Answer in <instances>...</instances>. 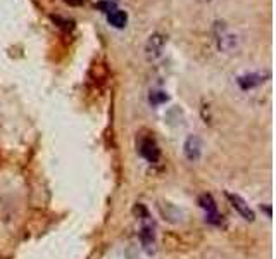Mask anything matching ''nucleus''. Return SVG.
<instances>
[{
  "mask_svg": "<svg viewBox=\"0 0 276 259\" xmlns=\"http://www.w3.org/2000/svg\"><path fill=\"white\" fill-rule=\"evenodd\" d=\"M149 218H150L149 211L144 214V218H140L144 221L140 228V242H142L144 251L149 254V256H152V254H155V227Z\"/></svg>",
  "mask_w": 276,
  "mask_h": 259,
  "instance_id": "nucleus-1",
  "label": "nucleus"
},
{
  "mask_svg": "<svg viewBox=\"0 0 276 259\" xmlns=\"http://www.w3.org/2000/svg\"><path fill=\"white\" fill-rule=\"evenodd\" d=\"M138 152H140L142 157L150 164H157L161 159V149L159 145H157L154 136H144V138H140Z\"/></svg>",
  "mask_w": 276,
  "mask_h": 259,
  "instance_id": "nucleus-2",
  "label": "nucleus"
},
{
  "mask_svg": "<svg viewBox=\"0 0 276 259\" xmlns=\"http://www.w3.org/2000/svg\"><path fill=\"white\" fill-rule=\"evenodd\" d=\"M164 45H166V36L161 35V33H154V35L149 36L145 44V57L147 61H155L163 55V50H164Z\"/></svg>",
  "mask_w": 276,
  "mask_h": 259,
  "instance_id": "nucleus-3",
  "label": "nucleus"
},
{
  "mask_svg": "<svg viewBox=\"0 0 276 259\" xmlns=\"http://www.w3.org/2000/svg\"><path fill=\"white\" fill-rule=\"evenodd\" d=\"M199 206L206 211V220L212 225H220L221 223V216L220 211H218V204L214 201V197L211 194H202L199 197Z\"/></svg>",
  "mask_w": 276,
  "mask_h": 259,
  "instance_id": "nucleus-4",
  "label": "nucleus"
},
{
  "mask_svg": "<svg viewBox=\"0 0 276 259\" xmlns=\"http://www.w3.org/2000/svg\"><path fill=\"white\" fill-rule=\"evenodd\" d=\"M183 154L190 163H195L202 155V140L197 135H190L183 144Z\"/></svg>",
  "mask_w": 276,
  "mask_h": 259,
  "instance_id": "nucleus-5",
  "label": "nucleus"
},
{
  "mask_svg": "<svg viewBox=\"0 0 276 259\" xmlns=\"http://www.w3.org/2000/svg\"><path fill=\"white\" fill-rule=\"evenodd\" d=\"M226 197H228V201H230L231 207L242 216V218L247 220V221H254L255 220L254 211L250 209V206L247 204L245 199H242V197L236 195V194H230V192H226Z\"/></svg>",
  "mask_w": 276,
  "mask_h": 259,
  "instance_id": "nucleus-6",
  "label": "nucleus"
},
{
  "mask_svg": "<svg viewBox=\"0 0 276 259\" xmlns=\"http://www.w3.org/2000/svg\"><path fill=\"white\" fill-rule=\"evenodd\" d=\"M107 21L114 28H125L128 23V14L125 11H120V9H114L107 14Z\"/></svg>",
  "mask_w": 276,
  "mask_h": 259,
  "instance_id": "nucleus-7",
  "label": "nucleus"
},
{
  "mask_svg": "<svg viewBox=\"0 0 276 259\" xmlns=\"http://www.w3.org/2000/svg\"><path fill=\"white\" fill-rule=\"evenodd\" d=\"M263 76L261 74H249V76H244L239 79L240 87L244 88V90H249V88H254V87H259L261 83H263Z\"/></svg>",
  "mask_w": 276,
  "mask_h": 259,
  "instance_id": "nucleus-8",
  "label": "nucleus"
},
{
  "mask_svg": "<svg viewBox=\"0 0 276 259\" xmlns=\"http://www.w3.org/2000/svg\"><path fill=\"white\" fill-rule=\"evenodd\" d=\"M149 101H150L152 106H161V104L168 102L169 97H168V93H166V92H150Z\"/></svg>",
  "mask_w": 276,
  "mask_h": 259,
  "instance_id": "nucleus-9",
  "label": "nucleus"
}]
</instances>
